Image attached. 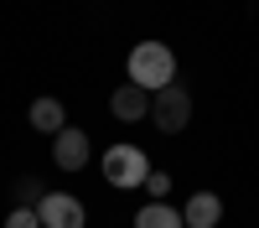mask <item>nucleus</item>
Masks as SVG:
<instances>
[{
  "label": "nucleus",
  "mask_w": 259,
  "mask_h": 228,
  "mask_svg": "<svg viewBox=\"0 0 259 228\" xmlns=\"http://www.w3.org/2000/svg\"><path fill=\"white\" fill-rule=\"evenodd\" d=\"M130 83L145 94H161L177 83V57H171L166 41H140L135 52H130Z\"/></svg>",
  "instance_id": "f257e3e1"
},
{
  "label": "nucleus",
  "mask_w": 259,
  "mask_h": 228,
  "mask_svg": "<svg viewBox=\"0 0 259 228\" xmlns=\"http://www.w3.org/2000/svg\"><path fill=\"white\" fill-rule=\"evenodd\" d=\"M145 176H150V161L140 145H109L104 151V181L109 187L130 192V187H145Z\"/></svg>",
  "instance_id": "f03ea898"
},
{
  "label": "nucleus",
  "mask_w": 259,
  "mask_h": 228,
  "mask_svg": "<svg viewBox=\"0 0 259 228\" xmlns=\"http://www.w3.org/2000/svg\"><path fill=\"white\" fill-rule=\"evenodd\" d=\"M150 119H156V130H161V135L187 130V119H192V94L182 88V83H171V88L150 94Z\"/></svg>",
  "instance_id": "7ed1b4c3"
},
{
  "label": "nucleus",
  "mask_w": 259,
  "mask_h": 228,
  "mask_svg": "<svg viewBox=\"0 0 259 228\" xmlns=\"http://www.w3.org/2000/svg\"><path fill=\"white\" fill-rule=\"evenodd\" d=\"M36 218H41V228H83V223H89L83 202L68 197V192H47L41 207H36Z\"/></svg>",
  "instance_id": "20e7f679"
},
{
  "label": "nucleus",
  "mask_w": 259,
  "mask_h": 228,
  "mask_svg": "<svg viewBox=\"0 0 259 228\" xmlns=\"http://www.w3.org/2000/svg\"><path fill=\"white\" fill-rule=\"evenodd\" d=\"M52 161L62 166V171H83V166H89V135L83 130H57L52 135Z\"/></svg>",
  "instance_id": "39448f33"
},
{
  "label": "nucleus",
  "mask_w": 259,
  "mask_h": 228,
  "mask_svg": "<svg viewBox=\"0 0 259 228\" xmlns=\"http://www.w3.org/2000/svg\"><path fill=\"white\" fill-rule=\"evenodd\" d=\"M182 223L187 228H218L223 223V202L212 197V192H192L187 207H182Z\"/></svg>",
  "instance_id": "423d86ee"
},
{
  "label": "nucleus",
  "mask_w": 259,
  "mask_h": 228,
  "mask_svg": "<svg viewBox=\"0 0 259 228\" xmlns=\"http://www.w3.org/2000/svg\"><path fill=\"white\" fill-rule=\"evenodd\" d=\"M109 109H114V119H150V94L135 88V83H124V88H114Z\"/></svg>",
  "instance_id": "0eeeda50"
},
{
  "label": "nucleus",
  "mask_w": 259,
  "mask_h": 228,
  "mask_svg": "<svg viewBox=\"0 0 259 228\" xmlns=\"http://www.w3.org/2000/svg\"><path fill=\"white\" fill-rule=\"evenodd\" d=\"M31 124H36V130L41 135H57V130H68V114H62V99H36L31 104Z\"/></svg>",
  "instance_id": "6e6552de"
},
{
  "label": "nucleus",
  "mask_w": 259,
  "mask_h": 228,
  "mask_svg": "<svg viewBox=\"0 0 259 228\" xmlns=\"http://www.w3.org/2000/svg\"><path fill=\"white\" fill-rule=\"evenodd\" d=\"M135 228H187V223H182V213L171 202H145L135 213Z\"/></svg>",
  "instance_id": "1a4fd4ad"
},
{
  "label": "nucleus",
  "mask_w": 259,
  "mask_h": 228,
  "mask_svg": "<svg viewBox=\"0 0 259 228\" xmlns=\"http://www.w3.org/2000/svg\"><path fill=\"white\" fill-rule=\"evenodd\" d=\"M41 197H47V187H41L36 176H21L16 181V207H41Z\"/></svg>",
  "instance_id": "9d476101"
},
{
  "label": "nucleus",
  "mask_w": 259,
  "mask_h": 228,
  "mask_svg": "<svg viewBox=\"0 0 259 228\" xmlns=\"http://www.w3.org/2000/svg\"><path fill=\"white\" fill-rule=\"evenodd\" d=\"M145 192H150V202H166V192H171V176H166V171H150V176H145Z\"/></svg>",
  "instance_id": "9b49d317"
},
{
  "label": "nucleus",
  "mask_w": 259,
  "mask_h": 228,
  "mask_svg": "<svg viewBox=\"0 0 259 228\" xmlns=\"http://www.w3.org/2000/svg\"><path fill=\"white\" fill-rule=\"evenodd\" d=\"M6 228H41V218H36V207H11Z\"/></svg>",
  "instance_id": "f8f14e48"
}]
</instances>
